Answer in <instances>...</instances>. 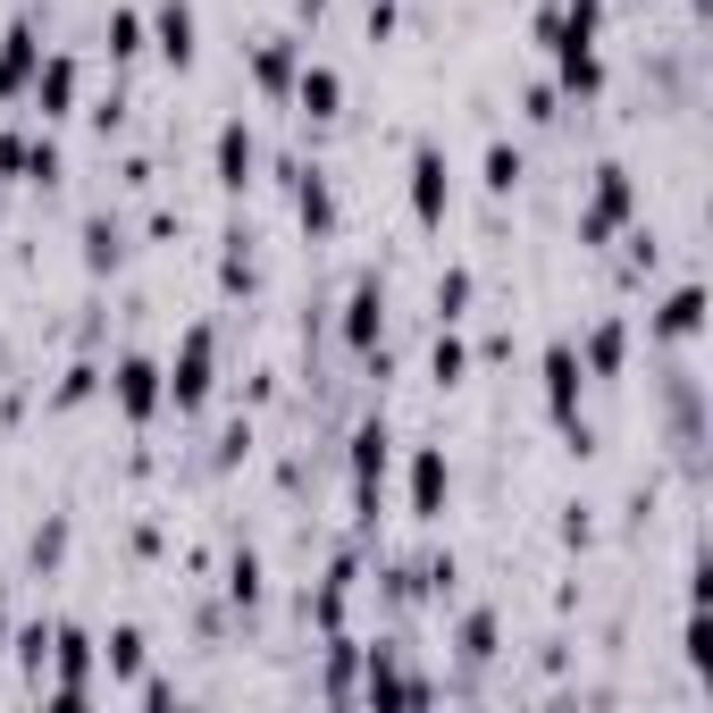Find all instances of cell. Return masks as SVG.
<instances>
[{
	"mask_svg": "<svg viewBox=\"0 0 713 713\" xmlns=\"http://www.w3.org/2000/svg\"><path fill=\"white\" fill-rule=\"evenodd\" d=\"M160 51H169V59H193V9H185V0H169V9H160Z\"/></svg>",
	"mask_w": 713,
	"mask_h": 713,
	"instance_id": "obj_6",
	"label": "cell"
},
{
	"mask_svg": "<svg viewBox=\"0 0 713 713\" xmlns=\"http://www.w3.org/2000/svg\"><path fill=\"white\" fill-rule=\"evenodd\" d=\"M412 210H420V219H445V151H420V160H412Z\"/></svg>",
	"mask_w": 713,
	"mask_h": 713,
	"instance_id": "obj_1",
	"label": "cell"
},
{
	"mask_svg": "<svg viewBox=\"0 0 713 713\" xmlns=\"http://www.w3.org/2000/svg\"><path fill=\"white\" fill-rule=\"evenodd\" d=\"M545 386H554V412L571 420V386H580V361H571L563 344H554V353H545Z\"/></svg>",
	"mask_w": 713,
	"mask_h": 713,
	"instance_id": "obj_8",
	"label": "cell"
},
{
	"mask_svg": "<svg viewBox=\"0 0 713 713\" xmlns=\"http://www.w3.org/2000/svg\"><path fill=\"white\" fill-rule=\"evenodd\" d=\"M488 185H495V193L521 185V151H512V143H495V151H488Z\"/></svg>",
	"mask_w": 713,
	"mask_h": 713,
	"instance_id": "obj_11",
	"label": "cell"
},
{
	"mask_svg": "<svg viewBox=\"0 0 713 713\" xmlns=\"http://www.w3.org/2000/svg\"><path fill=\"white\" fill-rule=\"evenodd\" d=\"M412 504H420V521H436V504H445V453H420V470H412Z\"/></svg>",
	"mask_w": 713,
	"mask_h": 713,
	"instance_id": "obj_3",
	"label": "cell"
},
{
	"mask_svg": "<svg viewBox=\"0 0 713 713\" xmlns=\"http://www.w3.org/2000/svg\"><path fill=\"white\" fill-rule=\"evenodd\" d=\"M378 337V285H361L353 294V344H370Z\"/></svg>",
	"mask_w": 713,
	"mask_h": 713,
	"instance_id": "obj_12",
	"label": "cell"
},
{
	"mask_svg": "<svg viewBox=\"0 0 713 713\" xmlns=\"http://www.w3.org/2000/svg\"><path fill=\"white\" fill-rule=\"evenodd\" d=\"M34 93H42V110H68V93H76V68H68V59H51Z\"/></svg>",
	"mask_w": 713,
	"mask_h": 713,
	"instance_id": "obj_10",
	"label": "cell"
},
{
	"mask_svg": "<svg viewBox=\"0 0 713 713\" xmlns=\"http://www.w3.org/2000/svg\"><path fill=\"white\" fill-rule=\"evenodd\" d=\"M219 177H227V185H244V177H252V134L244 127H219Z\"/></svg>",
	"mask_w": 713,
	"mask_h": 713,
	"instance_id": "obj_5",
	"label": "cell"
},
{
	"mask_svg": "<svg viewBox=\"0 0 713 713\" xmlns=\"http://www.w3.org/2000/svg\"><path fill=\"white\" fill-rule=\"evenodd\" d=\"M302 219H311V227H328V219H337V202H328V185H320V177L302 185Z\"/></svg>",
	"mask_w": 713,
	"mask_h": 713,
	"instance_id": "obj_13",
	"label": "cell"
},
{
	"mask_svg": "<svg viewBox=\"0 0 713 713\" xmlns=\"http://www.w3.org/2000/svg\"><path fill=\"white\" fill-rule=\"evenodd\" d=\"M202 386H210V337L193 328V337H185V361H177V378H169V394H177V403H202Z\"/></svg>",
	"mask_w": 713,
	"mask_h": 713,
	"instance_id": "obj_2",
	"label": "cell"
},
{
	"mask_svg": "<svg viewBox=\"0 0 713 713\" xmlns=\"http://www.w3.org/2000/svg\"><path fill=\"white\" fill-rule=\"evenodd\" d=\"M337 93H344V84H337V68H302V110H311V118H328V110H337Z\"/></svg>",
	"mask_w": 713,
	"mask_h": 713,
	"instance_id": "obj_7",
	"label": "cell"
},
{
	"mask_svg": "<svg viewBox=\"0 0 713 713\" xmlns=\"http://www.w3.org/2000/svg\"><path fill=\"white\" fill-rule=\"evenodd\" d=\"M151 378H160V370H151V361H127V370H118V403H127L134 420H143L151 403H160V386H151Z\"/></svg>",
	"mask_w": 713,
	"mask_h": 713,
	"instance_id": "obj_4",
	"label": "cell"
},
{
	"mask_svg": "<svg viewBox=\"0 0 713 713\" xmlns=\"http://www.w3.org/2000/svg\"><path fill=\"white\" fill-rule=\"evenodd\" d=\"M26 68H34V34L18 26V34H9V51H0V93H9V84H18Z\"/></svg>",
	"mask_w": 713,
	"mask_h": 713,
	"instance_id": "obj_9",
	"label": "cell"
},
{
	"mask_svg": "<svg viewBox=\"0 0 713 713\" xmlns=\"http://www.w3.org/2000/svg\"><path fill=\"white\" fill-rule=\"evenodd\" d=\"M663 328H672V337H689V328H696V294H672V311H663Z\"/></svg>",
	"mask_w": 713,
	"mask_h": 713,
	"instance_id": "obj_14",
	"label": "cell"
},
{
	"mask_svg": "<svg viewBox=\"0 0 713 713\" xmlns=\"http://www.w3.org/2000/svg\"><path fill=\"white\" fill-rule=\"evenodd\" d=\"M110 663H118V672H134V663H143V639H134V630H118V639H110Z\"/></svg>",
	"mask_w": 713,
	"mask_h": 713,
	"instance_id": "obj_15",
	"label": "cell"
}]
</instances>
